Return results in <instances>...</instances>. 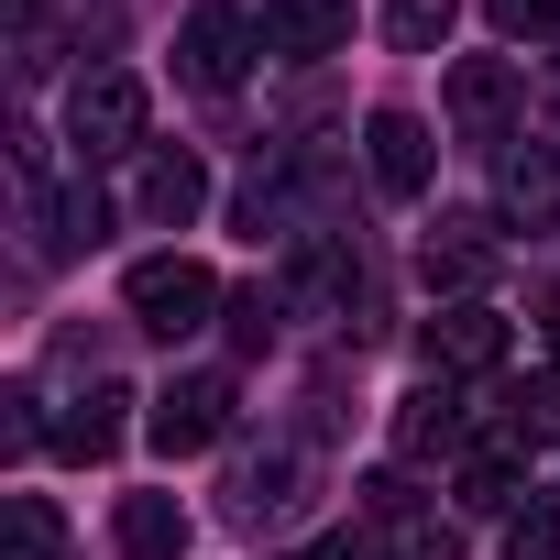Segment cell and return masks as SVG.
<instances>
[{
	"mask_svg": "<svg viewBox=\"0 0 560 560\" xmlns=\"http://www.w3.org/2000/svg\"><path fill=\"white\" fill-rule=\"evenodd\" d=\"M121 298H132V319H143L154 341H187V330H209V308H220V275H209L198 253H143Z\"/></svg>",
	"mask_w": 560,
	"mask_h": 560,
	"instance_id": "1",
	"label": "cell"
},
{
	"mask_svg": "<svg viewBox=\"0 0 560 560\" xmlns=\"http://www.w3.org/2000/svg\"><path fill=\"white\" fill-rule=\"evenodd\" d=\"M253 45H264V23H253V12H231V0H198V12L176 23V78H187V89H209V100H231V89H242V67H253Z\"/></svg>",
	"mask_w": 560,
	"mask_h": 560,
	"instance_id": "2",
	"label": "cell"
},
{
	"mask_svg": "<svg viewBox=\"0 0 560 560\" xmlns=\"http://www.w3.org/2000/svg\"><path fill=\"white\" fill-rule=\"evenodd\" d=\"M67 143L100 165V154H143V78L132 67H89L67 89Z\"/></svg>",
	"mask_w": 560,
	"mask_h": 560,
	"instance_id": "3",
	"label": "cell"
},
{
	"mask_svg": "<svg viewBox=\"0 0 560 560\" xmlns=\"http://www.w3.org/2000/svg\"><path fill=\"white\" fill-rule=\"evenodd\" d=\"M231 407H242V396H231V374H176V385L143 407V440H154L165 462L220 451V440H231Z\"/></svg>",
	"mask_w": 560,
	"mask_h": 560,
	"instance_id": "4",
	"label": "cell"
},
{
	"mask_svg": "<svg viewBox=\"0 0 560 560\" xmlns=\"http://www.w3.org/2000/svg\"><path fill=\"white\" fill-rule=\"evenodd\" d=\"M198 198H209V165H198L187 143H143V154H132V220H143V231H187Z\"/></svg>",
	"mask_w": 560,
	"mask_h": 560,
	"instance_id": "5",
	"label": "cell"
},
{
	"mask_svg": "<svg viewBox=\"0 0 560 560\" xmlns=\"http://www.w3.org/2000/svg\"><path fill=\"white\" fill-rule=\"evenodd\" d=\"M298 483H308L298 451H242L231 483H220V516H231V527H287V516H298Z\"/></svg>",
	"mask_w": 560,
	"mask_h": 560,
	"instance_id": "6",
	"label": "cell"
},
{
	"mask_svg": "<svg viewBox=\"0 0 560 560\" xmlns=\"http://www.w3.org/2000/svg\"><path fill=\"white\" fill-rule=\"evenodd\" d=\"M363 165H374V187H385V198H418V187H429V165H440V143H429V121H418V110H374V121H363Z\"/></svg>",
	"mask_w": 560,
	"mask_h": 560,
	"instance_id": "7",
	"label": "cell"
},
{
	"mask_svg": "<svg viewBox=\"0 0 560 560\" xmlns=\"http://www.w3.org/2000/svg\"><path fill=\"white\" fill-rule=\"evenodd\" d=\"M494 363H505V319H494L483 298H451V308L429 319V374L462 385V374H494Z\"/></svg>",
	"mask_w": 560,
	"mask_h": 560,
	"instance_id": "8",
	"label": "cell"
},
{
	"mask_svg": "<svg viewBox=\"0 0 560 560\" xmlns=\"http://www.w3.org/2000/svg\"><path fill=\"white\" fill-rule=\"evenodd\" d=\"M363 505H374V527H385V560H462V527H451V516H429L396 472H385Z\"/></svg>",
	"mask_w": 560,
	"mask_h": 560,
	"instance_id": "9",
	"label": "cell"
},
{
	"mask_svg": "<svg viewBox=\"0 0 560 560\" xmlns=\"http://www.w3.org/2000/svg\"><path fill=\"white\" fill-rule=\"evenodd\" d=\"M505 110H516V67H505V56H462V67H451V132H462V143H494Z\"/></svg>",
	"mask_w": 560,
	"mask_h": 560,
	"instance_id": "10",
	"label": "cell"
},
{
	"mask_svg": "<svg viewBox=\"0 0 560 560\" xmlns=\"http://www.w3.org/2000/svg\"><path fill=\"white\" fill-rule=\"evenodd\" d=\"M462 440H472V407H462L451 374H429V385L396 407V451H407V462H440V451H462Z\"/></svg>",
	"mask_w": 560,
	"mask_h": 560,
	"instance_id": "11",
	"label": "cell"
},
{
	"mask_svg": "<svg viewBox=\"0 0 560 560\" xmlns=\"http://www.w3.org/2000/svg\"><path fill=\"white\" fill-rule=\"evenodd\" d=\"M505 264V242H494V220H472V209H451L440 231H429V287H451V298H472L483 275Z\"/></svg>",
	"mask_w": 560,
	"mask_h": 560,
	"instance_id": "12",
	"label": "cell"
},
{
	"mask_svg": "<svg viewBox=\"0 0 560 560\" xmlns=\"http://www.w3.org/2000/svg\"><path fill=\"white\" fill-rule=\"evenodd\" d=\"M352 0H264V56H341Z\"/></svg>",
	"mask_w": 560,
	"mask_h": 560,
	"instance_id": "13",
	"label": "cell"
},
{
	"mask_svg": "<svg viewBox=\"0 0 560 560\" xmlns=\"http://www.w3.org/2000/svg\"><path fill=\"white\" fill-rule=\"evenodd\" d=\"M121 407H132V396L100 374L89 396H67V407H56V451H67V462H110V451H121Z\"/></svg>",
	"mask_w": 560,
	"mask_h": 560,
	"instance_id": "14",
	"label": "cell"
},
{
	"mask_svg": "<svg viewBox=\"0 0 560 560\" xmlns=\"http://www.w3.org/2000/svg\"><path fill=\"white\" fill-rule=\"evenodd\" d=\"M110 538H121V560H187V505L176 494H121Z\"/></svg>",
	"mask_w": 560,
	"mask_h": 560,
	"instance_id": "15",
	"label": "cell"
},
{
	"mask_svg": "<svg viewBox=\"0 0 560 560\" xmlns=\"http://www.w3.org/2000/svg\"><path fill=\"white\" fill-rule=\"evenodd\" d=\"M538 494H527V472H516V451H472L462 462V516H527Z\"/></svg>",
	"mask_w": 560,
	"mask_h": 560,
	"instance_id": "16",
	"label": "cell"
},
{
	"mask_svg": "<svg viewBox=\"0 0 560 560\" xmlns=\"http://www.w3.org/2000/svg\"><path fill=\"white\" fill-rule=\"evenodd\" d=\"M0 560H67V527H56L45 494H12V505H0Z\"/></svg>",
	"mask_w": 560,
	"mask_h": 560,
	"instance_id": "17",
	"label": "cell"
},
{
	"mask_svg": "<svg viewBox=\"0 0 560 560\" xmlns=\"http://www.w3.org/2000/svg\"><path fill=\"white\" fill-rule=\"evenodd\" d=\"M451 23H462V0H385V45L396 56H440Z\"/></svg>",
	"mask_w": 560,
	"mask_h": 560,
	"instance_id": "18",
	"label": "cell"
},
{
	"mask_svg": "<svg viewBox=\"0 0 560 560\" xmlns=\"http://www.w3.org/2000/svg\"><path fill=\"white\" fill-rule=\"evenodd\" d=\"M100 220H110V209H100V187H56V198H45V253H89V242H100Z\"/></svg>",
	"mask_w": 560,
	"mask_h": 560,
	"instance_id": "19",
	"label": "cell"
},
{
	"mask_svg": "<svg viewBox=\"0 0 560 560\" xmlns=\"http://www.w3.org/2000/svg\"><path fill=\"white\" fill-rule=\"evenodd\" d=\"M505 209L516 220H549L560 209V154H505Z\"/></svg>",
	"mask_w": 560,
	"mask_h": 560,
	"instance_id": "20",
	"label": "cell"
},
{
	"mask_svg": "<svg viewBox=\"0 0 560 560\" xmlns=\"http://www.w3.org/2000/svg\"><path fill=\"white\" fill-rule=\"evenodd\" d=\"M494 407H505L516 440H560V374H527V385H505Z\"/></svg>",
	"mask_w": 560,
	"mask_h": 560,
	"instance_id": "21",
	"label": "cell"
},
{
	"mask_svg": "<svg viewBox=\"0 0 560 560\" xmlns=\"http://www.w3.org/2000/svg\"><path fill=\"white\" fill-rule=\"evenodd\" d=\"M505 560H560V494H538L527 516H505Z\"/></svg>",
	"mask_w": 560,
	"mask_h": 560,
	"instance_id": "22",
	"label": "cell"
},
{
	"mask_svg": "<svg viewBox=\"0 0 560 560\" xmlns=\"http://www.w3.org/2000/svg\"><path fill=\"white\" fill-rule=\"evenodd\" d=\"M275 330H287V298H275V287H242V298H231V341H242V352H264Z\"/></svg>",
	"mask_w": 560,
	"mask_h": 560,
	"instance_id": "23",
	"label": "cell"
},
{
	"mask_svg": "<svg viewBox=\"0 0 560 560\" xmlns=\"http://www.w3.org/2000/svg\"><path fill=\"white\" fill-rule=\"evenodd\" d=\"M494 12V34L505 45H538V34H560V0H483Z\"/></svg>",
	"mask_w": 560,
	"mask_h": 560,
	"instance_id": "24",
	"label": "cell"
},
{
	"mask_svg": "<svg viewBox=\"0 0 560 560\" xmlns=\"http://www.w3.org/2000/svg\"><path fill=\"white\" fill-rule=\"evenodd\" d=\"M538 319H549V352H560V298H549V308H538Z\"/></svg>",
	"mask_w": 560,
	"mask_h": 560,
	"instance_id": "25",
	"label": "cell"
},
{
	"mask_svg": "<svg viewBox=\"0 0 560 560\" xmlns=\"http://www.w3.org/2000/svg\"><path fill=\"white\" fill-rule=\"evenodd\" d=\"M12 12H23V23H34V12H45V0H12Z\"/></svg>",
	"mask_w": 560,
	"mask_h": 560,
	"instance_id": "26",
	"label": "cell"
}]
</instances>
